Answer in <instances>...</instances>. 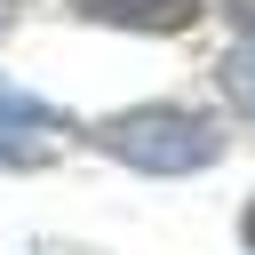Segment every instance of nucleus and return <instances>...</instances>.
I'll return each mask as SVG.
<instances>
[{
    "instance_id": "423d86ee",
    "label": "nucleus",
    "mask_w": 255,
    "mask_h": 255,
    "mask_svg": "<svg viewBox=\"0 0 255 255\" xmlns=\"http://www.w3.org/2000/svg\"><path fill=\"white\" fill-rule=\"evenodd\" d=\"M239 239H247V255H255V207H247V215H239Z\"/></svg>"
},
{
    "instance_id": "0eeeda50",
    "label": "nucleus",
    "mask_w": 255,
    "mask_h": 255,
    "mask_svg": "<svg viewBox=\"0 0 255 255\" xmlns=\"http://www.w3.org/2000/svg\"><path fill=\"white\" fill-rule=\"evenodd\" d=\"M0 32H8V0H0Z\"/></svg>"
},
{
    "instance_id": "39448f33",
    "label": "nucleus",
    "mask_w": 255,
    "mask_h": 255,
    "mask_svg": "<svg viewBox=\"0 0 255 255\" xmlns=\"http://www.w3.org/2000/svg\"><path fill=\"white\" fill-rule=\"evenodd\" d=\"M48 159V135L40 128H8L0 120V167H40Z\"/></svg>"
},
{
    "instance_id": "f257e3e1",
    "label": "nucleus",
    "mask_w": 255,
    "mask_h": 255,
    "mask_svg": "<svg viewBox=\"0 0 255 255\" xmlns=\"http://www.w3.org/2000/svg\"><path fill=\"white\" fill-rule=\"evenodd\" d=\"M96 143H104L120 167H143V175H199V167L223 159L215 120H199V112H183V104L112 112V120H96Z\"/></svg>"
},
{
    "instance_id": "f03ea898",
    "label": "nucleus",
    "mask_w": 255,
    "mask_h": 255,
    "mask_svg": "<svg viewBox=\"0 0 255 255\" xmlns=\"http://www.w3.org/2000/svg\"><path fill=\"white\" fill-rule=\"evenodd\" d=\"M72 16L112 24V32H191L207 8L199 0H72Z\"/></svg>"
},
{
    "instance_id": "7ed1b4c3",
    "label": "nucleus",
    "mask_w": 255,
    "mask_h": 255,
    "mask_svg": "<svg viewBox=\"0 0 255 255\" xmlns=\"http://www.w3.org/2000/svg\"><path fill=\"white\" fill-rule=\"evenodd\" d=\"M215 80H223L231 112H239V120L255 128V0H231V48H223Z\"/></svg>"
},
{
    "instance_id": "20e7f679",
    "label": "nucleus",
    "mask_w": 255,
    "mask_h": 255,
    "mask_svg": "<svg viewBox=\"0 0 255 255\" xmlns=\"http://www.w3.org/2000/svg\"><path fill=\"white\" fill-rule=\"evenodd\" d=\"M0 120H8V128H40V135H64V128H72L56 104H40V96H24V88H8V80H0Z\"/></svg>"
}]
</instances>
